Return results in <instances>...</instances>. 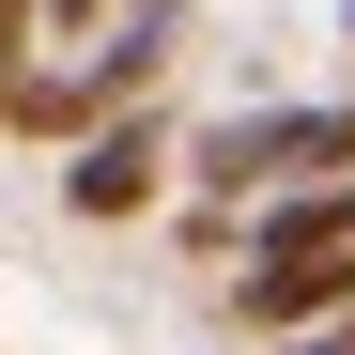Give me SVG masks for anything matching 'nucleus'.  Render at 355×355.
<instances>
[{
	"label": "nucleus",
	"mask_w": 355,
	"mask_h": 355,
	"mask_svg": "<svg viewBox=\"0 0 355 355\" xmlns=\"http://www.w3.org/2000/svg\"><path fill=\"white\" fill-rule=\"evenodd\" d=\"M186 201H263V186H309V170H355V93H309V108H232L186 155Z\"/></svg>",
	"instance_id": "obj_1"
},
{
	"label": "nucleus",
	"mask_w": 355,
	"mask_h": 355,
	"mask_svg": "<svg viewBox=\"0 0 355 355\" xmlns=\"http://www.w3.org/2000/svg\"><path fill=\"white\" fill-rule=\"evenodd\" d=\"M355 309V248H248V278L216 293V324L232 340H309Z\"/></svg>",
	"instance_id": "obj_3"
},
{
	"label": "nucleus",
	"mask_w": 355,
	"mask_h": 355,
	"mask_svg": "<svg viewBox=\"0 0 355 355\" xmlns=\"http://www.w3.org/2000/svg\"><path fill=\"white\" fill-rule=\"evenodd\" d=\"M170 155H186V139L155 124V93H124V108H93V124L62 139V216H93V232H124V216H155V201H170Z\"/></svg>",
	"instance_id": "obj_2"
},
{
	"label": "nucleus",
	"mask_w": 355,
	"mask_h": 355,
	"mask_svg": "<svg viewBox=\"0 0 355 355\" xmlns=\"http://www.w3.org/2000/svg\"><path fill=\"white\" fill-rule=\"evenodd\" d=\"M31 62V0H0V78H16Z\"/></svg>",
	"instance_id": "obj_4"
},
{
	"label": "nucleus",
	"mask_w": 355,
	"mask_h": 355,
	"mask_svg": "<svg viewBox=\"0 0 355 355\" xmlns=\"http://www.w3.org/2000/svg\"><path fill=\"white\" fill-rule=\"evenodd\" d=\"M340 46H355V0H340Z\"/></svg>",
	"instance_id": "obj_5"
}]
</instances>
